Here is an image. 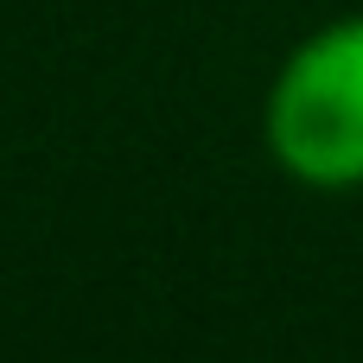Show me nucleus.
<instances>
[{
	"instance_id": "obj_1",
	"label": "nucleus",
	"mask_w": 363,
	"mask_h": 363,
	"mask_svg": "<svg viewBox=\"0 0 363 363\" xmlns=\"http://www.w3.org/2000/svg\"><path fill=\"white\" fill-rule=\"evenodd\" d=\"M268 140L300 185H363V13L332 19L281 64L268 96Z\"/></svg>"
}]
</instances>
